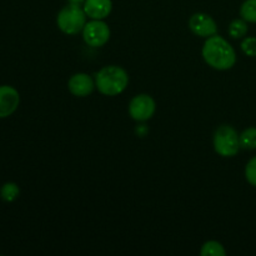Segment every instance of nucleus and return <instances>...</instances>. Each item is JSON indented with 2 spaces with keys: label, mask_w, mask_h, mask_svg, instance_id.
Returning <instances> with one entry per match:
<instances>
[{
  "label": "nucleus",
  "mask_w": 256,
  "mask_h": 256,
  "mask_svg": "<svg viewBox=\"0 0 256 256\" xmlns=\"http://www.w3.org/2000/svg\"><path fill=\"white\" fill-rule=\"evenodd\" d=\"M202 54L205 62L219 72L232 69L236 62V52L234 48L226 39L218 34L206 38Z\"/></svg>",
  "instance_id": "f257e3e1"
},
{
  "label": "nucleus",
  "mask_w": 256,
  "mask_h": 256,
  "mask_svg": "<svg viewBox=\"0 0 256 256\" xmlns=\"http://www.w3.org/2000/svg\"><path fill=\"white\" fill-rule=\"evenodd\" d=\"M129 85V74L126 70L118 65H106L95 75V86L106 96L119 95Z\"/></svg>",
  "instance_id": "f03ea898"
},
{
  "label": "nucleus",
  "mask_w": 256,
  "mask_h": 256,
  "mask_svg": "<svg viewBox=\"0 0 256 256\" xmlns=\"http://www.w3.org/2000/svg\"><path fill=\"white\" fill-rule=\"evenodd\" d=\"M86 14L78 4H69L62 8L56 16V25L64 34L76 35L82 32L86 24Z\"/></svg>",
  "instance_id": "7ed1b4c3"
},
{
  "label": "nucleus",
  "mask_w": 256,
  "mask_h": 256,
  "mask_svg": "<svg viewBox=\"0 0 256 256\" xmlns=\"http://www.w3.org/2000/svg\"><path fill=\"white\" fill-rule=\"evenodd\" d=\"M212 144L216 154L222 158H232L242 149L240 138L232 125H222L214 132Z\"/></svg>",
  "instance_id": "20e7f679"
},
{
  "label": "nucleus",
  "mask_w": 256,
  "mask_h": 256,
  "mask_svg": "<svg viewBox=\"0 0 256 256\" xmlns=\"http://www.w3.org/2000/svg\"><path fill=\"white\" fill-rule=\"evenodd\" d=\"M110 28L104 20H95L92 19V22H86L82 29V39L85 44L92 48H102L109 42Z\"/></svg>",
  "instance_id": "39448f33"
},
{
  "label": "nucleus",
  "mask_w": 256,
  "mask_h": 256,
  "mask_svg": "<svg viewBox=\"0 0 256 256\" xmlns=\"http://www.w3.org/2000/svg\"><path fill=\"white\" fill-rule=\"evenodd\" d=\"M155 110H156L155 100L148 94L135 95L129 102V114L135 122H148L154 116Z\"/></svg>",
  "instance_id": "423d86ee"
},
{
  "label": "nucleus",
  "mask_w": 256,
  "mask_h": 256,
  "mask_svg": "<svg viewBox=\"0 0 256 256\" xmlns=\"http://www.w3.org/2000/svg\"><path fill=\"white\" fill-rule=\"evenodd\" d=\"M189 29L196 36L210 38L218 32V25L206 12H195L189 19Z\"/></svg>",
  "instance_id": "0eeeda50"
},
{
  "label": "nucleus",
  "mask_w": 256,
  "mask_h": 256,
  "mask_svg": "<svg viewBox=\"0 0 256 256\" xmlns=\"http://www.w3.org/2000/svg\"><path fill=\"white\" fill-rule=\"evenodd\" d=\"M95 88V80H92V78L85 72H76L68 82L69 92L78 98L89 96Z\"/></svg>",
  "instance_id": "6e6552de"
},
{
  "label": "nucleus",
  "mask_w": 256,
  "mask_h": 256,
  "mask_svg": "<svg viewBox=\"0 0 256 256\" xmlns=\"http://www.w3.org/2000/svg\"><path fill=\"white\" fill-rule=\"evenodd\" d=\"M20 102L19 92L9 85L0 86V119L8 118L18 109Z\"/></svg>",
  "instance_id": "1a4fd4ad"
},
{
  "label": "nucleus",
  "mask_w": 256,
  "mask_h": 256,
  "mask_svg": "<svg viewBox=\"0 0 256 256\" xmlns=\"http://www.w3.org/2000/svg\"><path fill=\"white\" fill-rule=\"evenodd\" d=\"M86 16L95 20H104L112 10V0H84L82 5Z\"/></svg>",
  "instance_id": "9d476101"
},
{
  "label": "nucleus",
  "mask_w": 256,
  "mask_h": 256,
  "mask_svg": "<svg viewBox=\"0 0 256 256\" xmlns=\"http://www.w3.org/2000/svg\"><path fill=\"white\" fill-rule=\"evenodd\" d=\"M248 32H249V26H248V22L242 19H235L230 22L229 28H228V32L234 39H242V38L246 36Z\"/></svg>",
  "instance_id": "9b49d317"
},
{
  "label": "nucleus",
  "mask_w": 256,
  "mask_h": 256,
  "mask_svg": "<svg viewBox=\"0 0 256 256\" xmlns=\"http://www.w3.org/2000/svg\"><path fill=\"white\" fill-rule=\"evenodd\" d=\"M240 138V146L244 150H255L256 149V128L252 126L245 129Z\"/></svg>",
  "instance_id": "f8f14e48"
},
{
  "label": "nucleus",
  "mask_w": 256,
  "mask_h": 256,
  "mask_svg": "<svg viewBox=\"0 0 256 256\" xmlns=\"http://www.w3.org/2000/svg\"><path fill=\"white\" fill-rule=\"evenodd\" d=\"M200 255L202 256H225L226 252H225L224 246L222 242H216V240H210L206 242L202 246L200 250Z\"/></svg>",
  "instance_id": "ddd939ff"
},
{
  "label": "nucleus",
  "mask_w": 256,
  "mask_h": 256,
  "mask_svg": "<svg viewBox=\"0 0 256 256\" xmlns=\"http://www.w3.org/2000/svg\"><path fill=\"white\" fill-rule=\"evenodd\" d=\"M240 16L248 22H256V0H245L240 6Z\"/></svg>",
  "instance_id": "4468645a"
},
{
  "label": "nucleus",
  "mask_w": 256,
  "mask_h": 256,
  "mask_svg": "<svg viewBox=\"0 0 256 256\" xmlns=\"http://www.w3.org/2000/svg\"><path fill=\"white\" fill-rule=\"evenodd\" d=\"M20 194V189L15 182H6L2 185V190H0V196L4 202H12L18 199Z\"/></svg>",
  "instance_id": "2eb2a0df"
},
{
  "label": "nucleus",
  "mask_w": 256,
  "mask_h": 256,
  "mask_svg": "<svg viewBox=\"0 0 256 256\" xmlns=\"http://www.w3.org/2000/svg\"><path fill=\"white\" fill-rule=\"evenodd\" d=\"M242 50L248 56L255 58L256 56V38L255 36H246L242 42Z\"/></svg>",
  "instance_id": "dca6fc26"
},
{
  "label": "nucleus",
  "mask_w": 256,
  "mask_h": 256,
  "mask_svg": "<svg viewBox=\"0 0 256 256\" xmlns=\"http://www.w3.org/2000/svg\"><path fill=\"white\" fill-rule=\"evenodd\" d=\"M245 178L248 182L256 188V156L252 158L245 166Z\"/></svg>",
  "instance_id": "f3484780"
}]
</instances>
